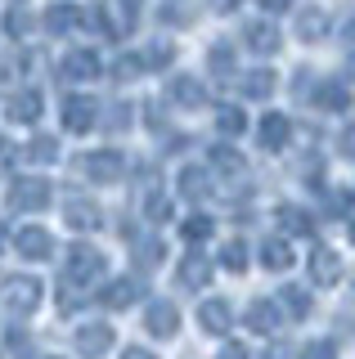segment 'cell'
<instances>
[{
    "instance_id": "obj_1",
    "label": "cell",
    "mask_w": 355,
    "mask_h": 359,
    "mask_svg": "<svg viewBox=\"0 0 355 359\" xmlns=\"http://www.w3.org/2000/svg\"><path fill=\"white\" fill-rule=\"evenodd\" d=\"M41 297H46V287H41L36 274H9V278H0V306H5L9 314H18V319L36 314Z\"/></svg>"
},
{
    "instance_id": "obj_2",
    "label": "cell",
    "mask_w": 355,
    "mask_h": 359,
    "mask_svg": "<svg viewBox=\"0 0 355 359\" xmlns=\"http://www.w3.org/2000/svg\"><path fill=\"white\" fill-rule=\"evenodd\" d=\"M99 274H104V256H99L95 247H86V243L68 247V265H63V283H72V287H91Z\"/></svg>"
},
{
    "instance_id": "obj_3",
    "label": "cell",
    "mask_w": 355,
    "mask_h": 359,
    "mask_svg": "<svg viewBox=\"0 0 355 359\" xmlns=\"http://www.w3.org/2000/svg\"><path fill=\"white\" fill-rule=\"evenodd\" d=\"M9 207L32 216V211H46L50 207V180L41 175H18L14 184H9Z\"/></svg>"
},
{
    "instance_id": "obj_4",
    "label": "cell",
    "mask_w": 355,
    "mask_h": 359,
    "mask_svg": "<svg viewBox=\"0 0 355 359\" xmlns=\"http://www.w3.org/2000/svg\"><path fill=\"white\" fill-rule=\"evenodd\" d=\"M95 117H99V104L91 95H63V130L68 135L95 130Z\"/></svg>"
},
{
    "instance_id": "obj_5",
    "label": "cell",
    "mask_w": 355,
    "mask_h": 359,
    "mask_svg": "<svg viewBox=\"0 0 355 359\" xmlns=\"http://www.w3.org/2000/svg\"><path fill=\"white\" fill-rule=\"evenodd\" d=\"M72 346H76V355L99 359V355L113 351V328H108V323H81L76 337H72Z\"/></svg>"
},
{
    "instance_id": "obj_6",
    "label": "cell",
    "mask_w": 355,
    "mask_h": 359,
    "mask_svg": "<svg viewBox=\"0 0 355 359\" xmlns=\"http://www.w3.org/2000/svg\"><path fill=\"white\" fill-rule=\"evenodd\" d=\"M41 112H46V95H41V90H18V95L5 104V117L18 121V126H36Z\"/></svg>"
},
{
    "instance_id": "obj_7",
    "label": "cell",
    "mask_w": 355,
    "mask_h": 359,
    "mask_svg": "<svg viewBox=\"0 0 355 359\" xmlns=\"http://www.w3.org/2000/svg\"><path fill=\"white\" fill-rule=\"evenodd\" d=\"M14 252L23 256V261H50L54 243H50V233L41 229V224H23V229L14 233Z\"/></svg>"
},
{
    "instance_id": "obj_8",
    "label": "cell",
    "mask_w": 355,
    "mask_h": 359,
    "mask_svg": "<svg viewBox=\"0 0 355 359\" xmlns=\"http://www.w3.org/2000/svg\"><path fill=\"white\" fill-rule=\"evenodd\" d=\"M63 220H68V229H81V233L104 229V211H99L95 202H86V198H68V202H63Z\"/></svg>"
},
{
    "instance_id": "obj_9",
    "label": "cell",
    "mask_w": 355,
    "mask_h": 359,
    "mask_svg": "<svg viewBox=\"0 0 355 359\" xmlns=\"http://www.w3.org/2000/svg\"><path fill=\"white\" fill-rule=\"evenodd\" d=\"M59 72H63V81H95L99 76V54L95 50H68L63 63H59Z\"/></svg>"
},
{
    "instance_id": "obj_10",
    "label": "cell",
    "mask_w": 355,
    "mask_h": 359,
    "mask_svg": "<svg viewBox=\"0 0 355 359\" xmlns=\"http://www.w3.org/2000/svg\"><path fill=\"white\" fill-rule=\"evenodd\" d=\"M86 175L99 180V184H113V180L121 175V153H117V149H95V153H86Z\"/></svg>"
},
{
    "instance_id": "obj_11",
    "label": "cell",
    "mask_w": 355,
    "mask_h": 359,
    "mask_svg": "<svg viewBox=\"0 0 355 359\" xmlns=\"http://www.w3.org/2000/svg\"><path fill=\"white\" fill-rule=\"evenodd\" d=\"M76 27H81L76 5H50L46 9V32H50V36H72Z\"/></svg>"
},
{
    "instance_id": "obj_12",
    "label": "cell",
    "mask_w": 355,
    "mask_h": 359,
    "mask_svg": "<svg viewBox=\"0 0 355 359\" xmlns=\"http://www.w3.org/2000/svg\"><path fill=\"white\" fill-rule=\"evenodd\" d=\"M175 328H180V314H175V306H166V301L149 306V332H158V337H175Z\"/></svg>"
},
{
    "instance_id": "obj_13",
    "label": "cell",
    "mask_w": 355,
    "mask_h": 359,
    "mask_svg": "<svg viewBox=\"0 0 355 359\" xmlns=\"http://www.w3.org/2000/svg\"><path fill=\"white\" fill-rule=\"evenodd\" d=\"M23 153H27V162L50 166V162H59V140H54V135H32Z\"/></svg>"
},
{
    "instance_id": "obj_14",
    "label": "cell",
    "mask_w": 355,
    "mask_h": 359,
    "mask_svg": "<svg viewBox=\"0 0 355 359\" xmlns=\"http://www.w3.org/2000/svg\"><path fill=\"white\" fill-rule=\"evenodd\" d=\"M99 301H104L108 310H126L130 301H135V283H130V278H117V283L104 287V297H99Z\"/></svg>"
},
{
    "instance_id": "obj_15",
    "label": "cell",
    "mask_w": 355,
    "mask_h": 359,
    "mask_svg": "<svg viewBox=\"0 0 355 359\" xmlns=\"http://www.w3.org/2000/svg\"><path fill=\"white\" fill-rule=\"evenodd\" d=\"M5 32H9V36H27V32H32V14H27V9H9V14H5Z\"/></svg>"
},
{
    "instance_id": "obj_16",
    "label": "cell",
    "mask_w": 355,
    "mask_h": 359,
    "mask_svg": "<svg viewBox=\"0 0 355 359\" xmlns=\"http://www.w3.org/2000/svg\"><path fill=\"white\" fill-rule=\"evenodd\" d=\"M207 278V261H198V256H189V265H185V283L189 287H198Z\"/></svg>"
},
{
    "instance_id": "obj_17",
    "label": "cell",
    "mask_w": 355,
    "mask_h": 359,
    "mask_svg": "<svg viewBox=\"0 0 355 359\" xmlns=\"http://www.w3.org/2000/svg\"><path fill=\"white\" fill-rule=\"evenodd\" d=\"M203 323H207L212 332H220V328H225V306H207V310H203Z\"/></svg>"
},
{
    "instance_id": "obj_18",
    "label": "cell",
    "mask_w": 355,
    "mask_h": 359,
    "mask_svg": "<svg viewBox=\"0 0 355 359\" xmlns=\"http://www.w3.org/2000/svg\"><path fill=\"white\" fill-rule=\"evenodd\" d=\"M9 162H14V144L0 140V171H9Z\"/></svg>"
},
{
    "instance_id": "obj_19",
    "label": "cell",
    "mask_w": 355,
    "mask_h": 359,
    "mask_svg": "<svg viewBox=\"0 0 355 359\" xmlns=\"http://www.w3.org/2000/svg\"><path fill=\"white\" fill-rule=\"evenodd\" d=\"M171 95H180L185 104H194V99H198V90H194V86H171Z\"/></svg>"
},
{
    "instance_id": "obj_20",
    "label": "cell",
    "mask_w": 355,
    "mask_h": 359,
    "mask_svg": "<svg viewBox=\"0 0 355 359\" xmlns=\"http://www.w3.org/2000/svg\"><path fill=\"white\" fill-rule=\"evenodd\" d=\"M185 233H189V238H203V233H207V220H189V224H185Z\"/></svg>"
},
{
    "instance_id": "obj_21",
    "label": "cell",
    "mask_w": 355,
    "mask_h": 359,
    "mask_svg": "<svg viewBox=\"0 0 355 359\" xmlns=\"http://www.w3.org/2000/svg\"><path fill=\"white\" fill-rule=\"evenodd\" d=\"M121 359H153V355H149V351H140V346H130V351L121 355Z\"/></svg>"
},
{
    "instance_id": "obj_22",
    "label": "cell",
    "mask_w": 355,
    "mask_h": 359,
    "mask_svg": "<svg viewBox=\"0 0 355 359\" xmlns=\"http://www.w3.org/2000/svg\"><path fill=\"white\" fill-rule=\"evenodd\" d=\"M216 9H234V0H216Z\"/></svg>"
},
{
    "instance_id": "obj_23",
    "label": "cell",
    "mask_w": 355,
    "mask_h": 359,
    "mask_svg": "<svg viewBox=\"0 0 355 359\" xmlns=\"http://www.w3.org/2000/svg\"><path fill=\"white\" fill-rule=\"evenodd\" d=\"M0 252H5V224H0Z\"/></svg>"
},
{
    "instance_id": "obj_24",
    "label": "cell",
    "mask_w": 355,
    "mask_h": 359,
    "mask_svg": "<svg viewBox=\"0 0 355 359\" xmlns=\"http://www.w3.org/2000/svg\"><path fill=\"white\" fill-rule=\"evenodd\" d=\"M261 5H283V0H261Z\"/></svg>"
}]
</instances>
